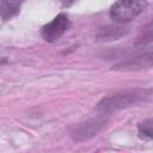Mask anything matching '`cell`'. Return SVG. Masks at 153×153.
Segmentation results:
<instances>
[{"mask_svg": "<svg viewBox=\"0 0 153 153\" xmlns=\"http://www.w3.org/2000/svg\"><path fill=\"white\" fill-rule=\"evenodd\" d=\"M152 91L151 88H143V90H130V91H123L115 93L112 96L103 98L97 104V110L104 114L122 110L126 108L135 106L140 103H145L151 99Z\"/></svg>", "mask_w": 153, "mask_h": 153, "instance_id": "1", "label": "cell"}, {"mask_svg": "<svg viewBox=\"0 0 153 153\" xmlns=\"http://www.w3.org/2000/svg\"><path fill=\"white\" fill-rule=\"evenodd\" d=\"M145 1H117L110 7V17L117 23H127L136 18L146 7Z\"/></svg>", "mask_w": 153, "mask_h": 153, "instance_id": "2", "label": "cell"}, {"mask_svg": "<svg viewBox=\"0 0 153 153\" xmlns=\"http://www.w3.org/2000/svg\"><path fill=\"white\" fill-rule=\"evenodd\" d=\"M105 124H106V120L104 117L87 120L85 122H81L74 126L71 130V136L75 141L88 140L94 135H97Z\"/></svg>", "mask_w": 153, "mask_h": 153, "instance_id": "3", "label": "cell"}, {"mask_svg": "<svg viewBox=\"0 0 153 153\" xmlns=\"http://www.w3.org/2000/svg\"><path fill=\"white\" fill-rule=\"evenodd\" d=\"M69 25H71V22L66 14L63 13L57 14L53 20H50L48 24H45L42 27V31H41L42 37L47 42H55L68 30Z\"/></svg>", "mask_w": 153, "mask_h": 153, "instance_id": "4", "label": "cell"}, {"mask_svg": "<svg viewBox=\"0 0 153 153\" xmlns=\"http://www.w3.org/2000/svg\"><path fill=\"white\" fill-rule=\"evenodd\" d=\"M20 2L17 1H0V17L4 20H10L20 11Z\"/></svg>", "mask_w": 153, "mask_h": 153, "instance_id": "5", "label": "cell"}, {"mask_svg": "<svg viewBox=\"0 0 153 153\" xmlns=\"http://www.w3.org/2000/svg\"><path fill=\"white\" fill-rule=\"evenodd\" d=\"M126 32H127L126 27H122V26H105L99 30L97 36L103 41H111V39L120 38Z\"/></svg>", "mask_w": 153, "mask_h": 153, "instance_id": "6", "label": "cell"}, {"mask_svg": "<svg viewBox=\"0 0 153 153\" xmlns=\"http://www.w3.org/2000/svg\"><path fill=\"white\" fill-rule=\"evenodd\" d=\"M139 134L142 139H146V140L152 139L153 131H152V120L151 118H148L139 124Z\"/></svg>", "mask_w": 153, "mask_h": 153, "instance_id": "7", "label": "cell"}, {"mask_svg": "<svg viewBox=\"0 0 153 153\" xmlns=\"http://www.w3.org/2000/svg\"><path fill=\"white\" fill-rule=\"evenodd\" d=\"M0 63H1V57H0Z\"/></svg>", "mask_w": 153, "mask_h": 153, "instance_id": "8", "label": "cell"}]
</instances>
